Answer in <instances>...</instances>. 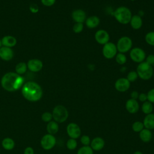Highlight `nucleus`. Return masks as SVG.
Instances as JSON below:
<instances>
[{"mask_svg": "<svg viewBox=\"0 0 154 154\" xmlns=\"http://www.w3.org/2000/svg\"><path fill=\"white\" fill-rule=\"evenodd\" d=\"M24 78L14 72L5 73L1 79L2 88L8 91H14L19 89L23 84Z\"/></svg>", "mask_w": 154, "mask_h": 154, "instance_id": "nucleus-1", "label": "nucleus"}, {"mask_svg": "<svg viewBox=\"0 0 154 154\" xmlns=\"http://www.w3.org/2000/svg\"><path fill=\"white\" fill-rule=\"evenodd\" d=\"M22 94L26 100L31 102H36L42 98L43 90L37 83L29 81L23 85Z\"/></svg>", "mask_w": 154, "mask_h": 154, "instance_id": "nucleus-2", "label": "nucleus"}, {"mask_svg": "<svg viewBox=\"0 0 154 154\" xmlns=\"http://www.w3.org/2000/svg\"><path fill=\"white\" fill-rule=\"evenodd\" d=\"M113 15L116 20L120 23L126 25L129 23L132 16L131 10L126 6H120L114 11Z\"/></svg>", "mask_w": 154, "mask_h": 154, "instance_id": "nucleus-3", "label": "nucleus"}, {"mask_svg": "<svg viewBox=\"0 0 154 154\" xmlns=\"http://www.w3.org/2000/svg\"><path fill=\"white\" fill-rule=\"evenodd\" d=\"M153 71L152 66L149 64L145 61L139 63L136 69L138 78L144 81L149 80L153 77Z\"/></svg>", "mask_w": 154, "mask_h": 154, "instance_id": "nucleus-4", "label": "nucleus"}, {"mask_svg": "<svg viewBox=\"0 0 154 154\" xmlns=\"http://www.w3.org/2000/svg\"><path fill=\"white\" fill-rule=\"evenodd\" d=\"M52 114V118L57 123H63L65 122L69 116V112L67 108L61 105L55 106L53 109Z\"/></svg>", "mask_w": 154, "mask_h": 154, "instance_id": "nucleus-5", "label": "nucleus"}, {"mask_svg": "<svg viewBox=\"0 0 154 154\" xmlns=\"http://www.w3.org/2000/svg\"><path fill=\"white\" fill-rule=\"evenodd\" d=\"M118 52L125 54L129 52L132 48V39L126 35H124L119 38L116 44Z\"/></svg>", "mask_w": 154, "mask_h": 154, "instance_id": "nucleus-6", "label": "nucleus"}, {"mask_svg": "<svg viewBox=\"0 0 154 154\" xmlns=\"http://www.w3.org/2000/svg\"><path fill=\"white\" fill-rule=\"evenodd\" d=\"M102 52L103 56L106 59L110 60L115 58L116 55L118 53L116 45L112 42H108L103 45Z\"/></svg>", "mask_w": 154, "mask_h": 154, "instance_id": "nucleus-7", "label": "nucleus"}, {"mask_svg": "<svg viewBox=\"0 0 154 154\" xmlns=\"http://www.w3.org/2000/svg\"><path fill=\"white\" fill-rule=\"evenodd\" d=\"M129 57L131 60L137 63H140L145 61L146 55L145 51L141 48H132L129 51Z\"/></svg>", "mask_w": 154, "mask_h": 154, "instance_id": "nucleus-8", "label": "nucleus"}, {"mask_svg": "<svg viewBox=\"0 0 154 154\" xmlns=\"http://www.w3.org/2000/svg\"><path fill=\"white\" fill-rule=\"evenodd\" d=\"M40 144L43 149L51 150L56 144V138L53 135L46 134L42 138Z\"/></svg>", "mask_w": 154, "mask_h": 154, "instance_id": "nucleus-9", "label": "nucleus"}, {"mask_svg": "<svg viewBox=\"0 0 154 154\" xmlns=\"http://www.w3.org/2000/svg\"><path fill=\"white\" fill-rule=\"evenodd\" d=\"M94 39L97 43L104 45L109 42L110 36L108 31L103 29H100L95 32Z\"/></svg>", "mask_w": 154, "mask_h": 154, "instance_id": "nucleus-10", "label": "nucleus"}, {"mask_svg": "<svg viewBox=\"0 0 154 154\" xmlns=\"http://www.w3.org/2000/svg\"><path fill=\"white\" fill-rule=\"evenodd\" d=\"M67 135L70 138L76 139L78 138L81 134V128L79 126L75 123H70L66 128Z\"/></svg>", "mask_w": 154, "mask_h": 154, "instance_id": "nucleus-11", "label": "nucleus"}, {"mask_svg": "<svg viewBox=\"0 0 154 154\" xmlns=\"http://www.w3.org/2000/svg\"><path fill=\"white\" fill-rule=\"evenodd\" d=\"M131 86V82L126 78H120L117 79L114 84L116 90L119 92H125L128 90Z\"/></svg>", "mask_w": 154, "mask_h": 154, "instance_id": "nucleus-12", "label": "nucleus"}, {"mask_svg": "<svg viewBox=\"0 0 154 154\" xmlns=\"http://www.w3.org/2000/svg\"><path fill=\"white\" fill-rule=\"evenodd\" d=\"M72 18L75 23H84L87 19V14L83 10L76 9L72 13Z\"/></svg>", "mask_w": 154, "mask_h": 154, "instance_id": "nucleus-13", "label": "nucleus"}, {"mask_svg": "<svg viewBox=\"0 0 154 154\" xmlns=\"http://www.w3.org/2000/svg\"><path fill=\"white\" fill-rule=\"evenodd\" d=\"M26 64L28 69L33 72H37L40 71L43 66L42 61L38 59L29 60Z\"/></svg>", "mask_w": 154, "mask_h": 154, "instance_id": "nucleus-14", "label": "nucleus"}, {"mask_svg": "<svg viewBox=\"0 0 154 154\" xmlns=\"http://www.w3.org/2000/svg\"><path fill=\"white\" fill-rule=\"evenodd\" d=\"M125 108L129 113L135 114L138 111L140 106L137 100L131 98L126 102Z\"/></svg>", "mask_w": 154, "mask_h": 154, "instance_id": "nucleus-15", "label": "nucleus"}, {"mask_svg": "<svg viewBox=\"0 0 154 154\" xmlns=\"http://www.w3.org/2000/svg\"><path fill=\"white\" fill-rule=\"evenodd\" d=\"M14 55V52L10 48L2 46L0 48V58L4 61L11 60Z\"/></svg>", "mask_w": 154, "mask_h": 154, "instance_id": "nucleus-16", "label": "nucleus"}, {"mask_svg": "<svg viewBox=\"0 0 154 154\" xmlns=\"http://www.w3.org/2000/svg\"><path fill=\"white\" fill-rule=\"evenodd\" d=\"M105 146V141L104 140L100 137H97L94 138L91 143H90V147L93 150L99 151L102 150Z\"/></svg>", "mask_w": 154, "mask_h": 154, "instance_id": "nucleus-17", "label": "nucleus"}, {"mask_svg": "<svg viewBox=\"0 0 154 154\" xmlns=\"http://www.w3.org/2000/svg\"><path fill=\"white\" fill-rule=\"evenodd\" d=\"M100 23V19L98 16L93 15L87 17L85 24L88 28L94 29L97 28Z\"/></svg>", "mask_w": 154, "mask_h": 154, "instance_id": "nucleus-18", "label": "nucleus"}, {"mask_svg": "<svg viewBox=\"0 0 154 154\" xmlns=\"http://www.w3.org/2000/svg\"><path fill=\"white\" fill-rule=\"evenodd\" d=\"M130 25L131 28L135 30H138L142 27L143 25V19L141 16L138 14L132 15L130 22Z\"/></svg>", "mask_w": 154, "mask_h": 154, "instance_id": "nucleus-19", "label": "nucleus"}, {"mask_svg": "<svg viewBox=\"0 0 154 154\" xmlns=\"http://www.w3.org/2000/svg\"><path fill=\"white\" fill-rule=\"evenodd\" d=\"M144 125V127L145 128L148 129L149 130H152L154 129V114L150 113L147 114L143 122Z\"/></svg>", "mask_w": 154, "mask_h": 154, "instance_id": "nucleus-20", "label": "nucleus"}, {"mask_svg": "<svg viewBox=\"0 0 154 154\" xmlns=\"http://www.w3.org/2000/svg\"><path fill=\"white\" fill-rule=\"evenodd\" d=\"M2 45L8 48H12L16 45L17 40L16 38L11 35L4 36L2 39Z\"/></svg>", "mask_w": 154, "mask_h": 154, "instance_id": "nucleus-21", "label": "nucleus"}, {"mask_svg": "<svg viewBox=\"0 0 154 154\" xmlns=\"http://www.w3.org/2000/svg\"><path fill=\"white\" fill-rule=\"evenodd\" d=\"M139 137L142 141L144 143H148L152 140V133L150 130L145 128L140 132Z\"/></svg>", "mask_w": 154, "mask_h": 154, "instance_id": "nucleus-22", "label": "nucleus"}, {"mask_svg": "<svg viewBox=\"0 0 154 154\" xmlns=\"http://www.w3.org/2000/svg\"><path fill=\"white\" fill-rule=\"evenodd\" d=\"M59 129V126L55 121H51L48 122L46 126V130L49 134L54 135L56 134Z\"/></svg>", "mask_w": 154, "mask_h": 154, "instance_id": "nucleus-23", "label": "nucleus"}, {"mask_svg": "<svg viewBox=\"0 0 154 154\" xmlns=\"http://www.w3.org/2000/svg\"><path fill=\"white\" fill-rule=\"evenodd\" d=\"M2 147L5 150H10L14 148L15 146V143L13 139L10 138H5L2 140Z\"/></svg>", "mask_w": 154, "mask_h": 154, "instance_id": "nucleus-24", "label": "nucleus"}, {"mask_svg": "<svg viewBox=\"0 0 154 154\" xmlns=\"http://www.w3.org/2000/svg\"><path fill=\"white\" fill-rule=\"evenodd\" d=\"M153 108L152 103L148 100L143 102L141 106V110L146 115L152 113L153 111Z\"/></svg>", "mask_w": 154, "mask_h": 154, "instance_id": "nucleus-25", "label": "nucleus"}, {"mask_svg": "<svg viewBox=\"0 0 154 154\" xmlns=\"http://www.w3.org/2000/svg\"><path fill=\"white\" fill-rule=\"evenodd\" d=\"M27 68H28L27 64L25 63L20 62L17 64V65L16 66V67H15L16 72L18 75H22L26 72Z\"/></svg>", "mask_w": 154, "mask_h": 154, "instance_id": "nucleus-26", "label": "nucleus"}, {"mask_svg": "<svg viewBox=\"0 0 154 154\" xmlns=\"http://www.w3.org/2000/svg\"><path fill=\"white\" fill-rule=\"evenodd\" d=\"M116 61L120 65L125 64L127 61V57L125 54L118 52L115 57Z\"/></svg>", "mask_w": 154, "mask_h": 154, "instance_id": "nucleus-27", "label": "nucleus"}, {"mask_svg": "<svg viewBox=\"0 0 154 154\" xmlns=\"http://www.w3.org/2000/svg\"><path fill=\"white\" fill-rule=\"evenodd\" d=\"M144 40L149 45L154 46V31H152L147 32L145 35Z\"/></svg>", "mask_w": 154, "mask_h": 154, "instance_id": "nucleus-28", "label": "nucleus"}, {"mask_svg": "<svg viewBox=\"0 0 154 154\" xmlns=\"http://www.w3.org/2000/svg\"><path fill=\"white\" fill-rule=\"evenodd\" d=\"M77 154H93V150L89 146H84L78 150Z\"/></svg>", "mask_w": 154, "mask_h": 154, "instance_id": "nucleus-29", "label": "nucleus"}, {"mask_svg": "<svg viewBox=\"0 0 154 154\" xmlns=\"http://www.w3.org/2000/svg\"><path fill=\"white\" fill-rule=\"evenodd\" d=\"M132 130L135 132H140L144 129V125L140 121L135 122L132 125Z\"/></svg>", "mask_w": 154, "mask_h": 154, "instance_id": "nucleus-30", "label": "nucleus"}, {"mask_svg": "<svg viewBox=\"0 0 154 154\" xmlns=\"http://www.w3.org/2000/svg\"><path fill=\"white\" fill-rule=\"evenodd\" d=\"M77 145H78V143L76 140L73 138L69 139L66 143L67 148L70 150H73L75 149L77 147Z\"/></svg>", "mask_w": 154, "mask_h": 154, "instance_id": "nucleus-31", "label": "nucleus"}, {"mask_svg": "<svg viewBox=\"0 0 154 154\" xmlns=\"http://www.w3.org/2000/svg\"><path fill=\"white\" fill-rule=\"evenodd\" d=\"M138 78V74H137V72L135 71V70H131V71H130L129 72H128V75H127V76H126L127 79H128L130 82L135 81Z\"/></svg>", "mask_w": 154, "mask_h": 154, "instance_id": "nucleus-32", "label": "nucleus"}, {"mask_svg": "<svg viewBox=\"0 0 154 154\" xmlns=\"http://www.w3.org/2000/svg\"><path fill=\"white\" fill-rule=\"evenodd\" d=\"M73 31L76 34L81 33L84 29V23H75L72 28Z\"/></svg>", "mask_w": 154, "mask_h": 154, "instance_id": "nucleus-33", "label": "nucleus"}, {"mask_svg": "<svg viewBox=\"0 0 154 154\" xmlns=\"http://www.w3.org/2000/svg\"><path fill=\"white\" fill-rule=\"evenodd\" d=\"M52 119V114L49 112H45L42 115V120L45 122H49Z\"/></svg>", "mask_w": 154, "mask_h": 154, "instance_id": "nucleus-34", "label": "nucleus"}, {"mask_svg": "<svg viewBox=\"0 0 154 154\" xmlns=\"http://www.w3.org/2000/svg\"><path fill=\"white\" fill-rule=\"evenodd\" d=\"M80 141L81 143L84 145V146H89V144L91 143L90 141V138L89 137V136L87 135H82L81 138H80Z\"/></svg>", "mask_w": 154, "mask_h": 154, "instance_id": "nucleus-35", "label": "nucleus"}, {"mask_svg": "<svg viewBox=\"0 0 154 154\" xmlns=\"http://www.w3.org/2000/svg\"><path fill=\"white\" fill-rule=\"evenodd\" d=\"M147 100L151 102L152 103H154V88L150 89L147 93Z\"/></svg>", "mask_w": 154, "mask_h": 154, "instance_id": "nucleus-36", "label": "nucleus"}, {"mask_svg": "<svg viewBox=\"0 0 154 154\" xmlns=\"http://www.w3.org/2000/svg\"><path fill=\"white\" fill-rule=\"evenodd\" d=\"M145 61L148 63L149 64L152 66L154 64V55L153 54H149L147 56H146Z\"/></svg>", "mask_w": 154, "mask_h": 154, "instance_id": "nucleus-37", "label": "nucleus"}, {"mask_svg": "<svg viewBox=\"0 0 154 154\" xmlns=\"http://www.w3.org/2000/svg\"><path fill=\"white\" fill-rule=\"evenodd\" d=\"M56 0H41V2L43 5L46 7H51L55 3Z\"/></svg>", "mask_w": 154, "mask_h": 154, "instance_id": "nucleus-38", "label": "nucleus"}, {"mask_svg": "<svg viewBox=\"0 0 154 154\" xmlns=\"http://www.w3.org/2000/svg\"><path fill=\"white\" fill-rule=\"evenodd\" d=\"M140 101L141 102H144L146 101L147 100V94L144 93H140L139 94V96H138V98Z\"/></svg>", "mask_w": 154, "mask_h": 154, "instance_id": "nucleus-39", "label": "nucleus"}, {"mask_svg": "<svg viewBox=\"0 0 154 154\" xmlns=\"http://www.w3.org/2000/svg\"><path fill=\"white\" fill-rule=\"evenodd\" d=\"M29 9L31 10V11L32 13H37L38 10V8L37 7V5L35 4H32L31 5H30V7H29Z\"/></svg>", "mask_w": 154, "mask_h": 154, "instance_id": "nucleus-40", "label": "nucleus"}, {"mask_svg": "<svg viewBox=\"0 0 154 154\" xmlns=\"http://www.w3.org/2000/svg\"><path fill=\"white\" fill-rule=\"evenodd\" d=\"M138 96H139V93L137 91H133L131 93V99L137 100L138 98Z\"/></svg>", "mask_w": 154, "mask_h": 154, "instance_id": "nucleus-41", "label": "nucleus"}, {"mask_svg": "<svg viewBox=\"0 0 154 154\" xmlns=\"http://www.w3.org/2000/svg\"><path fill=\"white\" fill-rule=\"evenodd\" d=\"M34 150L31 147H26L24 150V154H34Z\"/></svg>", "mask_w": 154, "mask_h": 154, "instance_id": "nucleus-42", "label": "nucleus"}, {"mask_svg": "<svg viewBox=\"0 0 154 154\" xmlns=\"http://www.w3.org/2000/svg\"><path fill=\"white\" fill-rule=\"evenodd\" d=\"M133 154H143V153L141 152L140 151H136Z\"/></svg>", "mask_w": 154, "mask_h": 154, "instance_id": "nucleus-43", "label": "nucleus"}, {"mask_svg": "<svg viewBox=\"0 0 154 154\" xmlns=\"http://www.w3.org/2000/svg\"><path fill=\"white\" fill-rule=\"evenodd\" d=\"M2 47V42H1V39H0V48Z\"/></svg>", "mask_w": 154, "mask_h": 154, "instance_id": "nucleus-44", "label": "nucleus"}, {"mask_svg": "<svg viewBox=\"0 0 154 154\" xmlns=\"http://www.w3.org/2000/svg\"><path fill=\"white\" fill-rule=\"evenodd\" d=\"M153 78H154V71H153Z\"/></svg>", "mask_w": 154, "mask_h": 154, "instance_id": "nucleus-45", "label": "nucleus"}, {"mask_svg": "<svg viewBox=\"0 0 154 154\" xmlns=\"http://www.w3.org/2000/svg\"><path fill=\"white\" fill-rule=\"evenodd\" d=\"M130 1H135V0H130Z\"/></svg>", "mask_w": 154, "mask_h": 154, "instance_id": "nucleus-46", "label": "nucleus"}]
</instances>
